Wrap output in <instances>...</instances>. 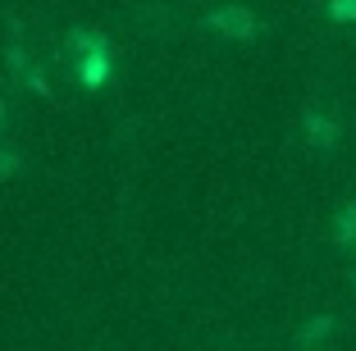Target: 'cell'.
<instances>
[{
  "mask_svg": "<svg viewBox=\"0 0 356 351\" xmlns=\"http://www.w3.org/2000/svg\"><path fill=\"white\" fill-rule=\"evenodd\" d=\"M334 333V320L329 315H315V320H306L302 329H297V347H315L320 338H329Z\"/></svg>",
  "mask_w": 356,
  "mask_h": 351,
  "instance_id": "cell-3",
  "label": "cell"
},
{
  "mask_svg": "<svg viewBox=\"0 0 356 351\" xmlns=\"http://www.w3.org/2000/svg\"><path fill=\"white\" fill-rule=\"evenodd\" d=\"M311 142H315V146H320V142H325V146H334V142H338L334 119H320V114H311Z\"/></svg>",
  "mask_w": 356,
  "mask_h": 351,
  "instance_id": "cell-5",
  "label": "cell"
},
{
  "mask_svg": "<svg viewBox=\"0 0 356 351\" xmlns=\"http://www.w3.org/2000/svg\"><path fill=\"white\" fill-rule=\"evenodd\" d=\"M78 83L87 87V92H101L110 78H115V60H110V46H96V51L78 55Z\"/></svg>",
  "mask_w": 356,
  "mask_h": 351,
  "instance_id": "cell-1",
  "label": "cell"
},
{
  "mask_svg": "<svg viewBox=\"0 0 356 351\" xmlns=\"http://www.w3.org/2000/svg\"><path fill=\"white\" fill-rule=\"evenodd\" d=\"M325 14H329L334 23H356V0H329Z\"/></svg>",
  "mask_w": 356,
  "mask_h": 351,
  "instance_id": "cell-7",
  "label": "cell"
},
{
  "mask_svg": "<svg viewBox=\"0 0 356 351\" xmlns=\"http://www.w3.org/2000/svg\"><path fill=\"white\" fill-rule=\"evenodd\" d=\"M64 46H69V55H74V60H78V55L96 51V46H110V42H105L101 32H87V28H74V32H69V37H64Z\"/></svg>",
  "mask_w": 356,
  "mask_h": 351,
  "instance_id": "cell-4",
  "label": "cell"
},
{
  "mask_svg": "<svg viewBox=\"0 0 356 351\" xmlns=\"http://www.w3.org/2000/svg\"><path fill=\"white\" fill-rule=\"evenodd\" d=\"M338 242H356V201H347L338 215Z\"/></svg>",
  "mask_w": 356,
  "mask_h": 351,
  "instance_id": "cell-6",
  "label": "cell"
},
{
  "mask_svg": "<svg viewBox=\"0 0 356 351\" xmlns=\"http://www.w3.org/2000/svg\"><path fill=\"white\" fill-rule=\"evenodd\" d=\"M206 28H215L220 37H252L256 32V19H252V10H242V5H224V10H215L206 19Z\"/></svg>",
  "mask_w": 356,
  "mask_h": 351,
  "instance_id": "cell-2",
  "label": "cell"
},
{
  "mask_svg": "<svg viewBox=\"0 0 356 351\" xmlns=\"http://www.w3.org/2000/svg\"><path fill=\"white\" fill-rule=\"evenodd\" d=\"M14 169H19V160H14V155H0V178L14 174Z\"/></svg>",
  "mask_w": 356,
  "mask_h": 351,
  "instance_id": "cell-8",
  "label": "cell"
}]
</instances>
